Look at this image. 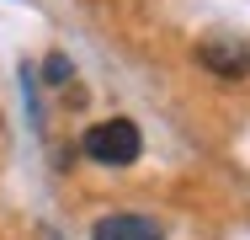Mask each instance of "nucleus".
Masks as SVG:
<instances>
[{"label":"nucleus","instance_id":"1","mask_svg":"<svg viewBox=\"0 0 250 240\" xmlns=\"http://www.w3.org/2000/svg\"><path fill=\"white\" fill-rule=\"evenodd\" d=\"M80 149H85L96 166H133L139 149H144V134H139V123H128V118H106V123H96V128L80 139Z\"/></svg>","mask_w":250,"mask_h":240},{"label":"nucleus","instance_id":"2","mask_svg":"<svg viewBox=\"0 0 250 240\" xmlns=\"http://www.w3.org/2000/svg\"><path fill=\"white\" fill-rule=\"evenodd\" d=\"M197 64L213 70V75H224V80H245V75H250V43L213 32V38L197 43Z\"/></svg>","mask_w":250,"mask_h":240},{"label":"nucleus","instance_id":"3","mask_svg":"<svg viewBox=\"0 0 250 240\" xmlns=\"http://www.w3.org/2000/svg\"><path fill=\"white\" fill-rule=\"evenodd\" d=\"M91 240H165V230L144 214H106V219H96Z\"/></svg>","mask_w":250,"mask_h":240},{"label":"nucleus","instance_id":"4","mask_svg":"<svg viewBox=\"0 0 250 240\" xmlns=\"http://www.w3.org/2000/svg\"><path fill=\"white\" fill-rule=\"evenodd\" d=\"M43 75H48V86H64L75 70H69V59H64V53H48V59H43Z\"/></svg>","mask_w":250,"mask_h":240}]
</instances>
